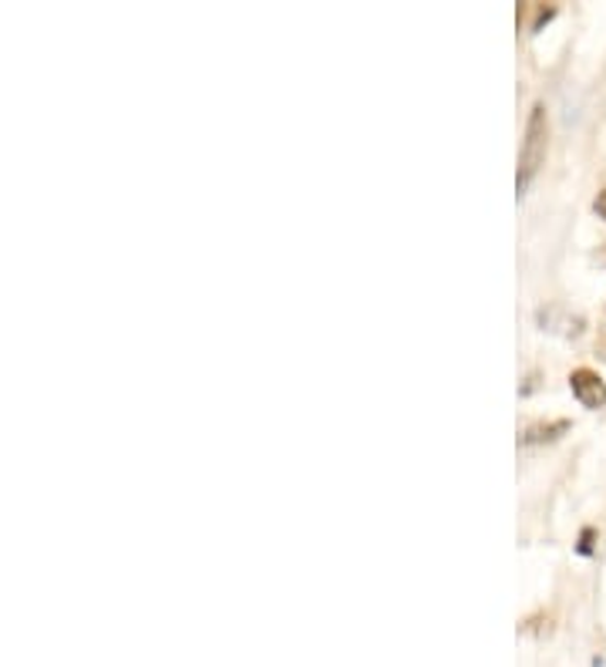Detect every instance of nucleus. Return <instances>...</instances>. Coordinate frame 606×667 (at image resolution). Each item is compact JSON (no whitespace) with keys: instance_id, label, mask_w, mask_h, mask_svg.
Segmentation results:
<instances>
[{"instance_id":"obj_1","label":"nucleus","mask_w":606,"mask_h":667,"mask_svg":"<svg viewBox=\"0 0 606 667\" xmlns=\"http://www.w3.org/2000/svg\"><path fill=\"white\" fill-rule=\"evenodd\" d=\"M546 142H549L546 105H533L530 126H525V139H522V152H519V176H515L519 192L530 189V182L543 169V163H546Z\"/></svg>"},{"instance_id":"obj_3","label":"nucleus","mask_w":606,"mask_h":667,"mask_svg":"<svg viewBox=\"0 0 606 667\" xmlns=\"http://www.w3.org/2000/svg\"><path fill=\"white\" fill-rule=\"evenodd\" d=\"M593 206H596V213H599V216L606 219V189H603V192L596 195V203H593Z\"/></svg>"},{"instance_id":"obj_2","label":"nucleus","mask_w":606,"mask_h":667,"mask_svg":"<svg viewBox=\"0 0 606 667\" xmlns=\"http://www.w3.org/2000/svg\"><path fill=\"white\" fill-rule=\"evenodd\" d=\"M570 388H573V395L583 408H599L606 402V384L596 371L590 368H577L570 374Z\"/></svg>"}]
</instances>
